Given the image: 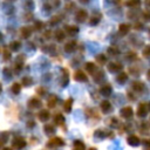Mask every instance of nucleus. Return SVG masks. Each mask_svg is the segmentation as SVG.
<instances>
[{"instance_id": "nucleus-37", "label": "nucleus", "mask_w": 150, "mask_h": 150, "mask_svg": "<svg viewBox=\"0 0 150 150\" xmlns=\"http://www.w3.org/2000/svg\"><path fill=\"white\" fill-rule=\"evenodd\" d=\"M103 76H104V73H103L102 70H97V71L93 75V77H94V80H95L96 82H98L101 79H103Z\"/></svg>"}, {"instance_id": "nucleus-12", "label": "nucleus", "mask_w": 150, "mask_h": 150, "mask_svg": "<svg viewBox=\"0 0 150 150\" xmlns=\"http://www.w3.org/2000/svg\"><path fill=\"white\" fill-rule=\"evenodd\" d=\"M94 136H95V137H98V138H103V137H110V138H112V137H114V134L110 132V131H107V130L98 129V130L95 131Z\"/></svg>"}, {"instance_id": "nucleus-48", "label": "nucleus", "mask_w": 150, "mask_h": 150, "mask_svg": "<svg viewBox=\"0 0 150 150\" xmlns=\"http://www.w3.org/2000/svg\"><path fill=\"white\" fill-rule=\"evenodd\" d=\"M73 7H75V4H73V2H71V4H68V5L66 6V9H67V11H71V8H73Z\"/></svg>"}, {"instance_id": "nucleus-32", "label": "nucleus", "mask_w": 150, "mask_h": 150, "mask_svg": "<svg viewBox=\"0 0 150 150\" xmlns=\"http://www.w3.org/2000/svg\"><path fill=\"white\" fill-rule=\"evenodd\" d=\"M21 84L25 86V87H29V86L33 84V79L30 76H25L22 79V81H21Z\"/></svg>"}, {"instance_id": "nucleus-27", "label": "nucleus", "mask_w": 150, "mask_h": 150, "mask_svg": "<svg viewBox=\"0 0 150 150\" xmlns=\"http://www.w3.org/2000/svg\"><path fill=\"white\" fill-rule=\"evenodd\" d=\"M8 48L11 49V50H13V52H18L20 48H21V42L19 41V40H15V41H12L11 43H9V46H8Z\"/></svg>"}, {"instance_id": "nucleus-45", "label": "nucleus", "mask_w": 150, "mask_h": 150, "mask_svg": "<svg viewBox=\"0 0 150 150\" xmlns=\"http://www.w3.org/2000/svg\"><path fill=\"white\" fill-rule=\"evenodd\" d=\"M42 28H43V22L36 21L35 22V29H42Z\"/></svg>"}, {"instance_id": "nucleus-19", "label": "nucleus", "mask_w": 150, "mask_h": 150, "mask_svg": "<svg viewBox=\"0 0 150 150\" xmlns=\"http://www.w3.org/2000/svg\"><path fill=\"white\" fill-rule=\"evenodd\" d=\"M84 68H86V70L89 73V74H91V75H94L98 69H97V67H96V64L94 63V62H87L86 64H84Z\"/></svg>"}, {"instance_id": "nucleus-31", "label": "nucleus", "mask_w": 150, "mask_h": 150, "mask_svg": "<svg viewBox=\"0 0 150 150\" xmlns=\"http://www.w3.org/2000/svg\"><path fill=\"white\" fill-rule=\"evenodd\" d=\"M54 36H55V39L57 40V41H63V39H64V30H62V29H57L56 32H55V34H54Z\"/></svg>"}, {"instance_id": "nucleus-29", "label": "nucleus", "mask_w": 150, "mask_h": 150, "mask_svg": "<svg viewBox=\"0 0 150 150\" xmlns=\"http://www.w3.org/2000/svg\"><path fill=\"white\" fill-rule=\"evenodd\" d=\"M11 91H12L14 95L20 94V91H21V83H19V82H14V83L12 84V87H11Z\"/></svg>"}, {"instance_id": "nucleus-43", "label": "nucleus", "mask_w": 150, "mask_h": 150, "mask_svg": "<svg viewBox=\"0 0 150 150\" xmlns=\"http://www.w3.org/2000/svg\"><path fill=\"white\" fill-rule=\"evenodd\" d=\"M136 56H137V55H136L135 52H129V53L127 54V59H128V60H135Z\"/></svg>"}, {"instance_id": "nucleus-16", "label": "nucleus", "mask_w": 150, "mask_h": 150, "mask_svg": "<svg viewBox=\"0 0 150 150\" xmlns=\"http://www.w3.org/2000/svg\"><path fill=\"white\" fill-rule=\"evenodd\" d=\"M63 48H64V52L66 53H73L76 49V41L71 40L69 42H66V45H64Z\"/></svg>"}, {"instance_id": "nucleus-47", "label": "nucleus", "mask_w": 150, "mask_h": 150, "mask_svg": "<svg viewBox=\"0 0 150 150\" xmlns=\"http://www.w3.org/2000/svg\"><path fill=\"white\" fill-rule=\"evenodd\" d=\"M36 93H38L39 95H45V94H46V90H45L43 88H38V89H36Z\"/></svg>"}, {"instance_id": "nucleus-44", "label": "nucleus", "mask_w": 150, "mask_h": 150, "mask_svg": "<svg viewBox=\"0 0 150 150\" xmlns=\"http://www.w3.org/2000/svg\"><path fill=\"white\" fill-rule=\"evenodd\" d=\"M125 5L129 7H136L139 5V1H129V2H125Z\"/></svg>"}, {"instance_id": "nucleus-21", "label": "nucleus", "mask_w": 150, "mask_h": 150, "mask_svg": "<svg viewBox=\"0 0 150 150\" xmlns=\"http://www.w3.org/2000/svg\"><path fill=\"white\" fill-rule=\"evenodd\" d=\"M53 121H54V123L56 124V125H63V123H64V116L62 115V114H55L54 116H53Z\"/></svg>"}, {"instance_id": "nucleus-30", "label": "nucleus", "mask_w": 150, "mask_h": 150, "mask_svg": "<svg viewBox=\"0 0 150 150\" xmlns=\"http://www.w3.org/2000/svg\"><path fill=\"white\" fill-rule=\"evenodd\" d=\"M128 80V74L127 73H120L117 76H116V81L117 82H120V83H124L125 81Z\"/></svg>"}, {"instance_id": "nucleus-5", "label": "nucleus", "mask_w": 150, "mask_h": 150, "mask_svg": "<svg viewBox=\"0 0 150 150\" xmlns=\"http://www.w3.org/2000/svg\"><path fill=\"white\" fill-rule=\"evenodd\" d=\"M120 114H121V116H122L123 118L129 120V118H131V117L134 116V110H132L131 107L127 105V107H123V108L120 110Z\"/></svg>"}, {"instance_id": "nucleus-51", "label": "nucleus", "mask_w": 150, "mask_h": 150, "mask_svg": "<svg viewBox=\"0 0 150 150\" xmlns=\"http://www.w3.org/2000/svg\"><path fill=\"white\" fill-rule=\"evenodd\" d=\"M2 39H4V35H2V33H1V32H0V41H1V40H2Z\"/></svg>"}, {"instance_id": "nucleus-2", "label": "nucleus", "mask_w": 150, "mask_h": 150, "mask_svg": "<svg viewBox=\"0 0 150 150\" xmlns=\"http://www.w3.org/2000/svg\"><path fill=\"white\" fill-rule=\"evenodd\" d=\"M63 145H64V141L61 137H59V136L52 137L47 142V146L48 148H57V146H63Z\"/></svg>"}, {"instance_id": "nucleus-33", "label": "nucleus", "mask_w": 150, "mask_h": 150, "mask_svg": "<svg viewBox=\"0 0 150 150\" xmlns=\"http://www.w3.org/2000/svg\"><path fill=\"white\" fill-rule=\"evenodd\" d=\"M2 56H4V61H8V60H11V49H9L8 47H5V48H4Z\"/></svg>"}, {"instance_id": "nucleus-55", "label": "nucleus", "mask_w": 150, "mask_h": 150, "mask_svg": "<svg viewBox=\"0 0 150 150\" xmlns=\"http://www.w3.org/2000/svg\"><path fill=\"white\" fill-rule=\"evenodd\" d=\"M89 150H97V149H96V148H90Z\"/></svg>"}, {"instance_id": "nucleus-40", "label": "nucleus", "mask_w": 150, "mask_h": 150, "mask_svg": "<svg viewBox=\"0 0 150 150\" xmlns=\"http://www.w3.org/2000/svg\"><path fill=\"white\" fill-rule=\"evenodd\" d=\"M60 21H61V15H54V16L52 18V20H50V25L54 26L55 23H57V22H60Z\"/></svg>"}, {"instance_id": "nucleus-28", "label": "nucleus", "mask_w": 150, "mask_h": 150, "mask_svg": "<svg viewBox=\"0 0 150 150\" xmlns=\"http://www.w3.org/2000/svg\"><path fill=\"white\" fill-rule=\"evenodd\" d=\"M57 97H56V95H50L49 97H48V100H47V105H48V108H54L57 103Z\"/></svg>"}, {"instance_id": "nucleus-49", "label": "nucleus", "mask_w": 150, "mask_h": 150, "mask_svg": "<svg viewBox=\"0 0 150 150\" xmlns=\"http://www.w3.org/2000/svg\"><path fill=\"white\" fill-rule=\"evenodd\" d=\"M135 28L136 29H142V25L139 22H137V23H135Z\"/></svg>"}, {"instance_id": "nucleus-15", "label": "nucleus", "mask_w": 150, "mask_h": 150, "mask_svg": "<svg viewBox=\"0 0 150 150\" xmlns=\"http://www.w3.org/2000/svg\"><path fill=\"white\" fill-rule=\"evenodd\" d=\"M127 142H128V144L131 145V146H137V145H139L141 139H139V137L136 136V135H130V136L127 138Z\"/></svg>"}, {"instance_id": "nucleus-20", "label": "nucleus", "mask_w": 150, "mask_h": 150, "mask_svg": "<svg viewBox=\"0 0 150 150\" xmlns=\"http://www.w3.org/2000/svg\"><path fill=\"white\" fill-rule=\"evenodd\" d=\"M111 91H112V88H111V86L109 83H105L100 88V93L102 95H104V96H109L111 94Z\"/></svg>"}, {"instance_id": "nucleus-6", "label": "nucleus", "mask_w": 150, "mask_h": 150, "mask_svg": "<svg viewBox=\"0 0 150 150\" xmlns=\"http://www.w3.org/2000/svg\"><path fill=\"white\" fill-rule=\"evenodd\" d=\"M27 105H28L29 109H38V108H40V107L42 105V102H41V100L38 98V97H32V98L28 100Z\"/></svg>"}, {"instance_id": "nucleus-1", "label": "nucleus", "mask_w": 150, "mask_h": 150, "mask_svg": "<svg viewBox=\"0 0 150 150\" xmlns=\"http://www.w3.org/2000/svg\"><path fill=\"white\" fill-rule=\"evenodd\" d=\"M26 145H27V142H26V139H25L23 137H21V136H16V137H14L13 141H12V148L15 149V150H21V149H23Z\"/></svg>"}, {"instance_id": "nucleus-8", "label": "nucleus", "mask_w": 150, "mask_h": 150, "mask_svg": "<svg viewBox=\"0 0 150 150\" xmlns=\"http://www.w3.org/2000/svg\"><path fill=\"white\" fill-rule=\"evenodd\" d=\"M108 70L110 73H117V71H121L123 69V66L120 63V62H110L108 63Z\"/></svg>"}, {"instance_id": "nucleus-53", "label": "nucleus", "mask_w": 150, "mask_h": 150, "mask_svg": "<svg viewBox=\"0 0 150 150\" xmlns=\"http://www.w3.org/2000/svg\"><path fill=\"white\" fill-rule=\"evenodd\" d=\"M1 91H2V84L0 83V94H1Z\"/></svg>"}, {"instance_id": "nucleus-34", "label": "nucleus", "mask_w": 150, "mask_h": 150, "mask_svg": "<svg viewBox=\"0 0 150 150\" xmlns=\"http://www.w3.org/2000/svg\"><path fill=\"white\" fill-rule=\"evenodd\" d=\"M96 61H97L98 64L102 66V64H104L107 62V56L104 54H98V55H96Z\"/></svg>"}, {"instance_id": "nucleus-50", "label": "nucleus", "mask_w": 150, "mask_h": 150, "mask_svg": "<svg viewBox=\"0 0 150 150\" xmlns=\"http://www.w3.org/2000/svg\"><path fill=\"white\" fill-rule=\"evenodd\" d=\"M146 77H148V80L150 81V69L148 70V73H146Z\"/></svg>"}, {"instance_id": "nucleus-26", "label": "nucleus", "mask_w": 150, "mask_h": 150, "mask_svg": "<svg viewBox=\"0 0 150 150\" xmlns=\"http://www.w3.org/2000/svg\"><path fill=\"white\" fill-rule=\"evenodd\" d=\"M129 30H130V25H128V23H121L118 26V32L121 35H127Z\"/></svg>"}, {"instance_id": "nucleus-36", "label": "nucleus", "mask_w": 150, "mask_h": 150, "mask_svg": "<svg viewBox=\"0 0 150 150\" xmlns=\"http://www.w3.org/2000/svg\"><path fill=\"white\" fill-rule=\"evenodd\" d=\"M118 53H120V50H118V48L115 47V46H110V47L108 48V54H110V55H112V56L117 55Z\"/></svg>"}, {"instance_id": "nucleus-38", "label": "nucleus", "mask_w": 150, "mask_h": 150, "mask_svg": "<svg viewBox=\"0 0 150 150\" xmlns=\"http://www.w3.org/2000/svg\"><path fill=\"white\" fill-rule=\"evenodd\" d=\"M142 54H143L144 57H150V45H146V46L143 48Z\"/></svg>"}, {"instance_id": "nucleus-4", "label": "nucleus", "mask_w": 150, "mask_h": 150, "mask_svg": "<svg viewBox=\"0 0 150 150\" xmlns=\"http://www.w3.org/2000/svg\"><path fill=\"white\" fill-rule=\"evenodd\" d=\"M148 111H149V109H148V103L141 102V103L138 104V108H137L136 114H137L138 117H145L146 114H148Z\"/></svg>"}, {"instance_id": "nucleus-7", "label": "nucleus", "mask_w": 150, "mask_h": 150, "mask_svg": "<svg viewBox=\"0 0 150 150\" xmlns=\"http://www.w3.org/2000/svg\"><path fill=\"white\" fill-rule=\"evenodd\" d=\"M74 80L77 81V82H87L88 76L86 75V73L83 70H76L74 73Z\"/></svg>"}, {"instance_id": "nucleus-9", "label": "nucleus", "mask_w": 150, "mask_h": 150, "mask_svg": "<svg viewBox=\"0 0 150 150\" xmlns=\"http://www.w3.org/2000/svg\"><path fill=\"white\" fill-rule=\"evenodd\" d=\"M76 20L79 21V22H84L87 19H88V12L86 11V9H83V8H81V9H79L77 12H76Z\"/></svg>"}, {"instance_id": "nucleus-14", "label": "nucleus", "mask_w": 150, "mask_h": 150, "mask_svg": "<svg viewBox=\"0 0 150 150\" xmlns=\"http://www.w3.org/2000/svg\"><path fill=\"white\" fill-rule=\"evenodd\" d=\"M23 60H25V55H20V57L18 56L15 63H14V71L18 74L21 69H22V66H23Z\"/></svg>"}, {"instance_id": "nucleus-17", "label": "nucleus", "mask_w": 150, "mask_h": 150, "mask_svg": "<svg viewBox=\"0 0 150 150\" xmlns=\"http://www.w3.org/2000/svg\"><path fill=\"white\" fill-rule=\"evenodd\" d=\"M9 139V131H1L0 132V149L8 142Z\"/></svg>"}, {"instance_id": "nucleus-24", "label": "nucleus", "mask_w": 150, "mask_h": 150, "mask_svg": "<svg viewBox=\"0 0 150 150\" xmlns=\"http://www.w3.org/2000/svg\"><path fill=\"white\" fill-rule=\"evenodd\" d=\"M71 107H73V98L69 97V98H67V100L63 102V110L68 114V112L71 111Z\"/></svg>"}, {"instance_id": "nucleus-23", "label": "nucleus", "mask_w": 150, "mask_h": 150, "mask_svg": "<svg viewBox=\"0 0 150 150\" xmlns=\"http://www.w3.org/2000/svg\"><path fill=\"white\" fill-rule=\"evenodd\" d=\"M132 90L135 93H142L144 90V84L143 82H139V81H136L132 83Z\"/></svg>"}, {"instance_id": "nucleus-11", "label": "nucleus", "mask_w": 150, "mask_h": 150, "mask_svg": "<svg viewBox=\"0 0 150 150\" xmlns=\"http://www.w3.org/2000/svg\"><path fill=\"white\" fill-rule=\"evenodd\" d=\"M50 117V114L47 109H41L39 112H38V120L41 121V122H47Z\"/></svg>"}, {"instance_id": "nucleus-42", "label": "nucleus", "mask_w": 150, "mask_h": 150, "mask_svg": "<svg viewBox=\"0 0 150 150\" xmlns=\"http://www.w3.org/2000/svg\"><path fill=\"white\" fill-rule=\"evenodd\" d=\"M4 75H5V77H6V79H9V77L12 76V71L9 70V68H8V67H6V68L4 69Z\"/></svg>"}, {"instance_id": "nucleus-22", "label": "nucleus", "mask_w": 150, "mask_h": 150, "mask_svg": "<svg viewBox=\"0 0 150 150\" xmlns=\"http://www.w3.org/2000/svg\"><path fill=\"white\" fill-rule=\"evenodd\" d=\"M73 150H86V145L81 139H75L73 142Z\"/></svg>"}, {"instance_id": "nucleus-52", "label": "nucleus", "mask_w": 150, "mask_h": 150, "mask_svg": "<svg viewBox=\"0 0 150 150\" xmlns=\"http://www.w3.org/2000/svg\"><path fill=\"white\" fill-rule=\"evenodd\" d=\"M2 150H12V148H2Z\"/></svg>"}, {"instance_id": "nucleus-39", "label": "nucleus", "mask_w": 150, "mask_h": 150, "mask_svg": "<svg viewBox=\"0 0 150 150\" xmlns=\"http://www.w3.org/2000/svg\"><path fill=\"white\" fill-rule=\"evenodd\" d=\"M108 123H109L110 127H117L118 125V120L116 117H111V118L108 120Z\"/></svg>"}, {"instance_id": "nucleus-54", "label": "nucleus", "mask_w": 150, "mask_h": 150, "mask_svg": "<svg viewBox=\"0 0 150 150\" xmlns=\"http://www.w3.org/2000/svg\"><path fill=\"white\" fill-rule=\"evenodd\" d=\"M148 109L150 110V102H148Z\"/></svg>"}, {"instance_id": "nucleus-3", "label": "nucleus", "mask_w": 150, "mask_h": 150, "mask_svg": "<svg viewBox=\"0 0 150 150\" xmlns=\"http://www.w3.org/2000/svg\"><path fill=\"white\" fill-rule=\"evenodd\" d=\"M69 83V71L67 68H61V80L60 84L61 87H67Z\"/></svg>"}, {"instance_id": "nucleus-13", "label": "nucleus", "mask_w": 150, "mask_h": 150, "mask_svg": "<svg viewBox=\"0 0 150 150\" xmlns=\"http://www.w3.org/2000/svg\"><path fill=\"white\" fill-rule=\"evenodd\" d=\"M32 33H33V29L29 26H23V27L20 28V34L23 39H28L32 35Z\"/></svg>"}, {"instance_id": "nucleus-25", "label": "nucleus", "mask_w": 150, "mask_h": 150, "mask_svg": "<svg viewBox=\"0 0 150 150\" xmlns=\"http://www.w3.org/2000/svg\"><path fill=\"white\" fill-rule=\"evenodd\" d=\"M101 14L100 13H95V14H93L91 16H90V19H89V23L91 25V26H95V25H97L98 22H100V20H101Z\"/></svg>"}, {"instance_id": "nucleus-46", "label": "nucleus", "mask_w": 150, "mask_h": 150, "mask_svg": "<svg viewBox=\"0 0 150 150\" xmlns=\"http://www.w3.org/2000/svg\"><path fill=\"white\" fill-rule=\"evenodd\" d=\"M143 144H144V146H145V148L150 149V138H146V139H144V141H143Z\"/></svg>"}, {"instance_id": "nucleus-35", "label": "nucleus", "mask_w": 150, "mask_h": 150, "mask_svg": "<svg viewBox=\"0 0 150 150\" xmlns=\"http://www.w3.org/2000/svg\"><path fill=\"white\" fill-rule=\"evenodd\" d=\"M43 130H45V132L46 134H48V135H50V134H53L54 131H55V128H54V125L53 124H45V127H43Z\"/></svg>"}, {"instance_id": "nucleus-18", "label": "nucleus", "mask_w": 150, "mask_h": 150, "mask_svg": "<svg viewBox=\"0 0 150 150\" xmlns=\"http://www.w3.org/2000/svg\"><path fill=\"white\" fill-rule=\"evenodd\" d=\"M64 30H66L70 36H74L75 34L79 33V27L75 26V25H68V26L64 27Z\"/></svg>"}, {"instance_id": "nucleus-10", "label": "nucleus", "mask_w": 150, "mask_h": 150, "mask_svg": "<svg viewBox=\"0 0 150 150\" xmlns=\"http://www.w3.org/2000/svg\"><path fill=\"white\" fill-rule=\"evenodd\" d=\"M100 108H101V111H102L103 114H108V112H110V111L112 110L111 103H110L109 101H107V100H104V101H102V102L100 103Z\"/></svg>"}, {"instance_id": "nucleus-41", "label": "nucleus", "mask_w": 150, "mask_h": 150, "mask_svg": "<svg viewBox=\"0 0 150 150\" xmlns=\"http://www.w3.org/2000/svg\"><path fill=\"white\" fill-rule=\"evenodd\" d=\"M142 15H143V18H144L145 21H150V11L149 9H145Z\"/></svg>"}]
</instances>
